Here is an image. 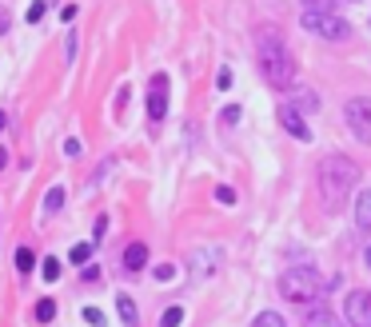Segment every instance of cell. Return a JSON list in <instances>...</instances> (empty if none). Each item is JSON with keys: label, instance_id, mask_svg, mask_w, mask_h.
I'll return each mask as SVG.
<instances>
[{"label": "cell", "instance_id": "cell-1", "mask_svg": "<svg viewBox=\"0 0 371 327\" xmlns=\"http://www.w3.org/2000/svg\"><path fill=\"white\" fill-rule=\"evenodd\" d=\"M256 60H259V72H264V80L279 88V92H288L291 84H295V60H291L288 44L272 33V28H264L259 33V44H256Z\"/></svg>", "mask_w": 371, "mask_h": 327}, {"label": "cell", "instance_id": "cell-2", "mask_svg": "<svg viewBox=\"0 0 371 327\" xmlns=\"http://www.w3.org/2000/svg\"><path fill=\"white\" fill-rule=\"evenodd\" d=\"M359 184V164L347 160V156H323L320 164V196L323 204L336 212L343 208V200L352 196V188Z\"/></svg>", "mask_w": 371, "mask_h": 327}, {"label": "cell", "instance_id": "cell-3", "mask_svg": "<svg viewBox=\"0 0 371 327\" xmlns=\"http://www.w3.org/2000/svg\"><path fill=\"white\" fill-rule=\"evenodd\" d=\"M323 288H327V283L320 279L316 267H288L284 279H279V295H284L288 303H311Z\"/></svg>", "mask_w": 371, "mask_h": 327}, {"label": "cell", "instance_id": "cell-4", "mask_svg": "<svg viewBox=\"0 0 371 327\" xmlns=\"http://www.w3.org/2000/svg\"><path fill=\"white\" fill-rule=\"evenodd\" d=\"M304 28L323 40H347V33H352V24L336 8H304Z\"/></svg>", "mask_w": 371, "mask_h": 327}, {"label": "cell", "instance_id": "cell-5", "mask_svg": "<svg viewBox=\"0 0 371 327\" xmlns=\"http://www.w3.org/2000/svg\"><path fill=\"white\" fill-rule=\"evenodd\" d=\"M343 120L359 144H371V100L368 96H355L343 104Z\"/></svg>", "mask_w": 371, "mask_h": 327}, {"label": "cell", "instance_id": "cell-6", "mask_svg": "<svg viewBox=\"0 0 371 327\" xmlns=\"http://www.w3.org/2000/svg\"><path fill=\"white\" fill-rule=\"evenodd\" d=\"M164 116H168V76L156 72L152 84H148V120H152V124H164Z\"/></svg>", "mask_w": 371, "mask_h": 327}, {"label": "cell", "instance_id": "cell-7", "mask_svg": "<svg viewBox=\"0 0 371 327\" xmlns=\"http://www.w3.org/2000/svg\"><path fill=\"white\" fill-rule=\"evenodd\" d=\"M343 319L352 327H371V292H347V299H343Z\"/></svg>", "mask_w": 371, "mask_h": 327}, {"label": "cell", "instance_id": "cell-8", "mask_svg": "<svg viewBox=\"0 0 371 327\" xmlns=\"http://www.w3.org/2000/svg\"><path fill=\"white\" fill-rule=\"evenodd\" d=\"M279 124H284L300 144H311V128L304 124V112H295L291 104H279Z\"/></svg>", "mask_w": 371, "mask_h": 327}, {"label": "cell", "instance_id": "cell-9", "mask_svg": "<svg viewBox=\"0 0 371 327\" xmlns=\"http://www.w3.org/2000/svg\"><path fill=\"white\" fill-rule=\"evenodd\" d=\"M216 263H220L216 247H200V251H192V260H188V272H192L196 279H208L212 272H216Z\"/></svg>", "mask_w": 371, "mask_h": 327}, {"label": "cell", "instance_id": "cell-10", "mask_svg": "<svg viewBox=\"0 0 371 327\" xmlns=\"http://www.w3.org/2000/svg\"><path fill=\"white\" fill-rule=\"evenodd\" d=\"M288 104L295 108V112H320V96L311 92V88H288Z\"/></svg>", "mask_w": 371, "mask_h": 327}, {"label": "cell", "instance_id": "cell-11", "mask_svg": "<svg viewBox=\"0 0 371 327\" xmlns=\"http://www.w3.org/2000/svg\"><path fill=\"white\" fill-rule=\"evenodd\" d=\"M304 327H343V319H339V315L327 308V303H320V308H307Z\"/></svg>", "mask_w": 371, "mask_h": 327}, {"label": "cell", "instance_id": "cell-12", "mask_svg": "<svg viewBox=\"0 0 371 327\" xmlns=\"http://www.w3.org/2000/svg\"><path fill=\"white\" fill-rule=\"evenodd\" d=\"M355 228L371 231V188H359V196H355Z\"/></svg>", "mask_w": 371, "mask_h": 327}, {"label": "cell", "instance_id": "cell-13", "mask_svg": "<svg viewBox=\"0 0 371 327\" xmlns=\"http://www.w3.org/2000/svg\"><path fill=\"white\" fill-rule=\"evenodd\" d=\"M116 311H120V324L124 327H140V315H136V299L128 292L116 295Z\"/></svg>", "mask_w": 371, "mask_h": 327}, {"label": "cell", "instance_id": "cell-14", "mask_svg": "<svg viewBox=\"0 0 371 327\" xmlns=\"http://www.w3.org/2000/svg\"><path fill=\"white\" fill-rule=\"evenodd\" d=\"M144 267H148V247L128 244V251H124V272H144Z\"/></svg>", "mask_w": 371, "mask_h": 327}, {"label": "cell", "instance_id": "cell-15", "mask_svg": "<svg viewBox=\"0 0 371 327\" xmlns=\"http://www.w3.org/2000/svg\"><path fill=\"white\" fill-rule=\"evenodd\" d=\"M64 200H68V192L56 184V188H49V196H44V215H56L60 208H64Z\"/></svg>", "mask_w": 371, "mask_h": 327}, {"label": "cell", "instance_id": "cell-16", "mask_svg": "<svg viewBox=\"0 0 371 327\" xmlns=\"http://www.w3.org/2000/svg\"><path fill=\"white\" fill-rule=\"evenodd\" d=\"M96 256V244H76V247H68V260L76 263V267H84V263Z\"/></svg>", "mask_w": 371, "mask_h": 327}, {"label": "cell", "instance_id": "cell-17", "mask_svg": "<svg viewBox=\"0 0 371 327\" xmlns=\"http://www.w3.org/2000/svg\"><path fill=\"white\" fill-rule=\"evenodd\" d=\"M33 267H36L33 247H17V272H20V276H33Z\"/></svg>", "mask_w": 371, "mask_h": 327}, {"label": "cell", "instance_id": "cell-18", "mask_svg": "<svg viewBox=\"0 0 371 327\" xmlns=\"http://www.w3.org/2000/svg\"><path fill=\"white\" fill-rule=\"evenodd\" d=\"M252 327H284V315H275V311H259Z\"/></svg>", "mask_w": 371, "mask_h": 327}, {"label": "cell", "instance_id": "cell-19", "mask_svg": "<svg viewBox=\"0 0 371 327\" xmlns=\"http://www.w3.org/2000/svg\"><path fill=\"white\" fill-rule=\"evenodd\" d=\"M52 315H56V303H52V299H40V303H36V324H52Z\"/></svg>", "mask_w": 371, "mask_h": 327}, {"label": "cell", "instance_id": "cell-20", "mask_svg": "<svg viewBox=\"0 0 371 327\" xmlns=\"http://www.w3.org/2000/svg\"><path fill=\"white\" fill-rule=\"evenodd\" d=\"M240 104H227L224 112H220V124H224V128H236V124H240Z\"/></svg>", "mask_w": 371, "mask_h": 327}, {"label": "cell", "instance_id": "cell-21", "mask_svg": "<svg viewBox=\"0 0 371 327\" xmlns=\"http://www.w3.org/2000/svg\"><path fill=\"white\" fill-rule=\"evenodd\" d=\"M40 276L49 279V283H56V279H60V260H52L49 256V260L40 263Z\"/></svg>", "mask_w": 371, "mask_h": 327}, {"label": "cell", "instance_id": "cell-22", "mask_svg": "<svg viewBox=\"0 0 371 327\" xmlns=\"http://www.w3.org/2000/svg\"><path fill=\"white\" fill-rule=\"evenodd\" d=\"M180 324H184V308H168L160 315V327H180Z\"/></svg>", "mask_w": 371, "mask_h": 327}, {"label": "cell", "instance_id": "cell-23", "mask_svg": "<svg viewBox=\"0 0 371 327\" xmlns=\"http://www.w3.org/2000/svg\"><path fill=\"white\" fill-rule=\"evenodd\" d=\"M80 279H84V283H100V279H104V272H100V263H84Z\"/></svg>", "mask_w": 371, "mask_h": 327}, {"label": "cell", "instance_id": "cell-24", "mask_svg": "<svg viewBox=\"0 0 371 327\" xmlns=\"http://www.w3.org/2000/svg\"><path fill=\"white\" fill-rule=\"evenodd\" d=\"M152 276H156V283H168V279L176 276V267H172V263H156V267H152Z\"/></svg>", "mask_w": 371, "mask_h": 327}, {"label": "cell", "instance_id": "cell-25", "mask_svg": "<svg viewBox=\"0 0 371 327\" xmlns=\"http://www.w3.org/2000/svg\"><path fill=\"white\" fill-rule=\"evenodd\" d=\"M44 8H49L44 0H36V4H28V12H24V20H28V24H36V20L44 17Z\"/></svg>", "mask_w": 371, "mask_h": 327}, {"label": "cell", "instance_id": "cell-26", "mask_svg": "<svg viewBox=\"0 0 371 327\" xmlns=\"http://www.w3.org/2000/svg\"><path fill=\"white\" fill-rule=\"evenodd\" d=\"M84 319H88L92 327H104V311H100V308H84Z\"/></svg>", "mask_w": 371, "mask_h": 327}, {"label": "cell", "instance_id": "cell-27", "mask_svg": "<svg viewBox=\"0 0 371 327\" xmlns=\"http://www.w3.org/2000/svg\"><path fill=\"white\" fill-rule=\"evenodd\" d=\"M216 84H220V92H227V88H232V68H220V76H216Z\"/></svg>", "mask_w": 371, "mask_h": 327}, {"label": "cell", "instance_id": "cell-28", "mask_svg": "<svg viewBox=\"0 0 371 327\" xmlns=\"http://www.w3.org/2000/svg\"><path fill=\"white\" fill-rule=\"evenodd\" d=\"M216 200H220V204H236V192H232V188H216Z\"/></svg>", "mask_w": 371, "mask_h": 327}, {"label": "cell", "instance_id": "cell-29", "mask_svg": "<svg viewBox=\"0 0 371 327\" xmlns=\"http://www.w3.org/2000/svg\"><path fill=\"white\" fill-rule=\"evenodd\" d=\"M64 152H68V156H80V140H76V136H68V140H64Z\"/></svg>", "mask_w": 371, "mask_h": 327}, {"label": "cell", "instance_id": "cell-30", "mask_svg": "<svg viewBox=\"0 0 371 327\" xmlns=\"http://www.w3.org/2000/svg\"><path fill=\"white\" fill-rule=\"evenodd\" d=\"M304 8H336V0H304Z\"/></svg>", "mask_w": 371, "mask_h": 327}, {"label": "cell", "instance_id": "cell-31", "mask_svg": "<svg viewBox=\"0 0 371 327\" xmlns=\"http://www.w3.org/2000/svg\"><path fill=\"white\" fill-rule=\"evenodd\" d=\"M104 231H108V224H104V220H100L96 228H92V244H100V240H104Z\"/></svg>", "mask_w": 371, "mask_h": 327}, {"label": "cell", "instance_id": "cell-32", "mask_svg": "<svg viewBox=\"0 0 371 327\" xmlns=\"http://www.w3.org/2000/svg\"><path fill=\"white\" fill-rule=\"evenodd\" d=\"M0 33H8V12L0 8Z\"/></svg>", "mask_w": 371, "mask_h": 327}, {"label": "cell", "instance_id": "cell-33", "mask_svg": "<svg viewBox=\"0 0 371 327\" xmlns=\"http://www.w3.org/2000/svg\"><path fill=\"white\" fill-rule=\"evenodd\" d=\"M4 168H8V152H4V148H0V172H4Z\"/></svg>", "mask_w": 371, "mask_h": 327}, {"label": "cell", "instance_id": "cell-34", "mask_svg": "<svg viewBox=\"0 0 371 327\" xmlns=\"http://www.w3.org/2000/svg\"><path fill=\"white\" fill-rule=\"evenodd\" d=\"M363 263H368V267H371V244L363 247Z\"/></svg>", "mask_w": 371, "mask_h": 327}, {"label": "cell", "instance_id": "cell-35", "mask_svg": "<svg viewBox=\"0 0 371 327\" xmlns=\"http://www.w3.org/2000/svg\"><path fill=\"white\" fill-rule=\"evenodd\" d=\"M0 128H8V116H4V112H0Z\"/></svg>", "mask_w": 371, "mask_h": 327}]
</instances>
